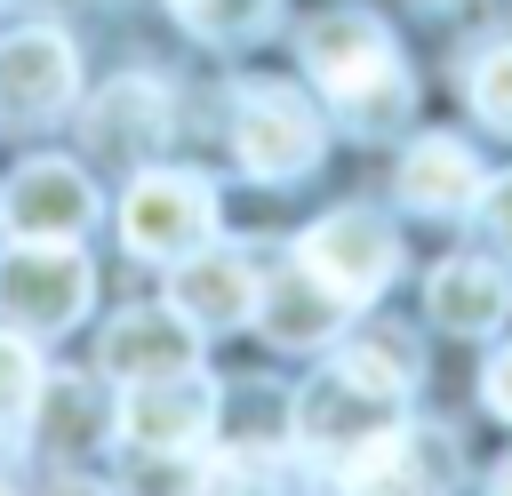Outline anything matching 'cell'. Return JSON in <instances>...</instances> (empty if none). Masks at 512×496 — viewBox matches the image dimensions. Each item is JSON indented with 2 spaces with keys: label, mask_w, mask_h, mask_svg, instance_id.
I'll use <instances>...</instances> for the list:
<instances>
[{
  "label": "cell",
  "mask_w": 512,
  "mask_h": 496,
  "mask_svg": "<svg viewBox=\"0 0 512 496\" xmlns=\"http://www.w3.org/2000/svg\"><path fill=\"white\" fill-rule=\"evenodd\" d=\"M104 376L112 384H152V376H176V368H200V328L176 312V304H136L104 328L96 344Z\"/></svg>",
  "instance_id": "cell-10"
},
{
  "label": "cell",
  "mask_w": 512,
  "mask_h": 496,
  "mask_svg": "<svg viewBox=\"0 0 512 496\" xmlns=\"http://www.w3.org/2000/svg\"><path fill=\"white\" fill-rule=\"evenodd\" d=\"M232 152L256 184H288L304 168H320V104L280 88V80H256L240 88L232 104Z\"/></svg>",
  "instance_id": "cell-4"
},
{
  "label": "cell",
  "mask_w": 512,
  "mask_h": 496,
  "mask_svg": "<svg viewBox=\"0 0 512 496\" xmlns=\"http://www.w3.org/2000/svg\"><path fill=\"white\" fill-rule=\"evenodd\" d=\"M424 296H432V320L456 328V336H488V328L512 312V280H504L496 264H480V256H448Z\"/></svg>",
  "instance_id": "cell-16"
},
{
  "label": "cell",
  "mask_w": 512,
  "mask_h": 496,
  "mask_svg": "<svg viewBox=\"0 0 512 496\" xmlns=\"http://www.w3.org/2000/svg\"><path fill=\"white\" fill-rule=\"evenodd\" d=\"M120 240L128 256L144 264H176L192 256L200 240H216V192L208 176H184V168H144L120 200Z\"/></svg>",
  "instance_id": "cell-5"
},
{
  "label": "cell",
  "mask_w": 512,
  "mask_h": 496,
  "mask_svg": "<svg viewBox=\"0 0 512 496\" xmlns=\"http://www.w3.org/2000/svg\"><path fill=\"white\" fill-rule=\"evenodd\" d=\"M256 264L240 256V248H216V240H200L192 256H176V272H168V304L192 320V328H240V320H256Z\"/></svg>",
  "instance_id": "cell-12"
},
{
  "label": "cell",
  "mask_w": 512,
  "mask_h": 496,
  "mask_svg": "<svg viewBox=\"0 0 512 496\" xmlns=\"http://www.w3.org/2000/svg\"><path fill=\"white\" fill-rule=\"evenodd\" d=\"M296 264H304L312 280H328L344 304H368V296H384V280L400 272V240H392V224H384L376 208H336V216H320V224L304 232Z\"/></svg>",
  "instance_id": "cell-6"
},
{
  "label": "cell",
  "mask_w": 512,
  "mask_h": 496,
  "mask_svg": "<svg viewBox=\"0 0 512 496\" xmlns=\"http://www.w3.org/2000/svg\"><path fill=\"white\" fill-rule=\"evenodd\" d=\"M488 496H512V456H504V464L488 472Z\"/></svg>",
  "instance_id": "cell-22"
},
{
  "label": "cell",
  "mask_w": 512,
  "mask_h": 496,
  "mask_svg": "<svg viewBox=\"0 0 512 496\" xmlns=\"http://www.w3.org/2000/svg\"><path fill=\"white\" fill-rule=\"evenodd\" d=\"M40 408V360L24 336H0V424H24Z\"/></svg>",
  "instance_id": "cell-18"
},
{
  "label": "cell",
  "mask_w": 512,
  "mask_h": 496,
  "mask_svg": "<svg viewBox=\"0 0 512 496\" xmlns=\"http://www.w3.org/2000/svg\"><path fill=\"white\" fill-rule=\"evenodd\" d=\"M480 224H488L496 248H512V176H488L480 184Z\"/></svg>",
  "instance_id": "cell-20"
},
{
  "label": "cell",
  "mask_w": 512,
  "mask_h": 496,
  "mask_svg": "<svg viewBox=\"0 0 512 496\" xmlns=\"http://www.w3.org/2000/svg\"><path fill=\"white\" fill-rule=\"evenodd\" d=\"M344 496H448L456 488V432L440 424H384L344 472Z\"/></svg>",
  "instance_id": "cell-7"
},
{
  "label": "cell",
  "mask_w": 512,
  "mask_h": 496,
  "mask_svg": "<svg viewBox=\"0 0 512 496\" xmlns=\"http://www.w3.org/2000/svg\"><path fill=\"white\" fill-rule=\"evenodd\" d=\"M472 112H480L488 128H504V136H512V40H504V48H488V56L472 64Z\"/></svg>",
  "instance_id": "cell-19"
},
{
  "label": "cell",
  "mask_w": 512,
  "mask_h": 496,
  "mask_svg": "<svg viewBox=\"0 0 512 496\" xmlns=\"http://www.w3.org/2000/svg\"><path fill=\"white\" fill-rule=\"evenodd\" d=\"M160 136H168V88L144 80V72L136 80H112L96 96V112H88V144L104 160H120V168H144Z\"/></svg>",
  "instance_id": "cell-13"
},
{
  "label": "cell",
  "mask_w": 512,
  "mask_h": 496,
  "mask_svg": "<svg viewBox=\"0 0 512 496\" xmlns=\"http://www.w3.org/2000/svg\"><path fill=\"white\" fill-rule=\"evenodd\" d=\"M48 496H96V488H80V480H56V488H48Z\"/></svg>",
  "instance_id": "cell-23"
},
{
  "label": "cell",
  "mask_w": 512,
  "mask_h": 496,
  "mask_svg": "<svg viewBox=\"0 0 512 496\" xmlns=\"http://www.w3.org/2000/svg\"><path fill=\"white\" fill-rule=\"evenodd\" d=\"M176 16L200 40H256V32H272L280 0H176Z\"/></svg>",
  "instance_id": "cell-17"
},
{
  "label": "cell",
  "mask_w": 512,
  "mask_h": 496,
  "mask_svg": "<svg viewBox=\"0 0 512 496\" xmlns=\"http://www.w3.org/2000/svg\"><path fill=\"white\" fill-rule=\"evenodd\" d=\"M72 88H80V56H72L64 32L24 24V32L0 40V112L8 120H48V112L72 104Z\"/></svg>",
  "instance_id": "cell-11"
},
{
  "label": "cell",
  "mask_w": 512,
  "mask_h": 496,
  "mask_svg": "<svg viewBox=\"0 0 512 496\" xmlns=\"http://www.w3.org/2000/svg\"><path fill=\"white\" fill-rule=\"evenodd\" d=\"M0 224L16 240H80L96 224V184L72 160H24L0 184Z\"/></svg>",
  "instance_id": "cell-9"
},
{
  "label": "cell",
  "mask_w": 512,
  "mask_h": 496,
  "mask_svg": "<svg viewBox=\"0 0 512 496\" xmlns=\"http://www.w3.org/2000/svg\"><path fill=\"white\" fill-rule=\"evenodd\" d=\"M480 392H488V408H496V416L512 424V344H504V352L488 360V376H480Z\"/></svg>",
  "instance_id": "cell-21"
},
{
  "label": "cell",
  "mask_w": 512,
  "mask_h": 496,
  "mask_svg": "<svg viewBox=\"0 0 512 496\" xmlns=\"http://www.w3.org/2000/svg\"><path fill=\"white\" fill-rule=\"evenodd\" d=\"M256 328H264L280 352H312V344H328V336L344 328V296L296 264V272H280V280L256 288Z\"/></svg>",
  "instance_id": "cell-14"
},
{
  "label": "cell",
  "mask_w": 512,
  "mask_h": 496,
  "mask_svg": "<svg viewBox=\"0 0 512 496\" xmlns=\"http://www.w3.org/2000/svg\"><path fill=\"white\" fill-rule=\"evenodd\" d=\"M0 496H8V488H0Z\"/></svg>",
  "instance_id": "cell-24"
},
{
  "label": "cell",
  "mask_w": 512,
  "mask_h": 496,
  "mask_svg": "<svg viewBox=\"0 0 512 496\" xmlns=\"http://www.w3.org/2000/svg\"><path fill=\"white\" fill-rule=\"evenodd\" d=\"M480 160L464 152V144H448V136H424V144H408V160H400V200L408 208H424V216H464V208H480Z\"/></svg>",
  "instance_id": "cell-15"
},
{
  "label": "cell",
  "mask_w": 512,
  "mask_h": 496,
  "mask_svg": "<svg viewBox=\"0 0 512 496\" xmlns=\"http://www.w3.org/2000/svg\"><path fill=\"white\" fill-rule=\"evenodd\" d=\"M400 400H408V352H392V344H344L336 368L304 384L296 440H304L312 464L344 472L384 424H400Z\"/></svg>",
  "instance_id": "cell-1"
},
{
  "label": "cell",
  "mask_w": 512,
  "mask_h": 496,
  "mask_svg": "<svg viewBox=\"0 0 512 496\" xmlns=\"http://www.w3.org/2000/svg\"><path fill=\"white\" fill-rule=\"evenodd\" d=\"M112 424L144 456H192L208 440V424H216V384L200 368H176V376H152V384H120Z\"/></svg>",
  "instance_id": "cell-8"
},
{
  "label": "cell",
  "mask_w": 512,
  "mask_h": 496,
  "mask_svg": "<svg viewBox=\"0 0 512 496\" xmlns=\"http://www.w3.org/2000/svg\"><path fill=\"white\" fill-rule=\"evenodd\" d=\"M96 296V272L72 240H16L0 256V320L24 336H64Z\"/></svg>",
  "instance_id": "cell-3"
},
{
  "label": "cell",
  "mask_w": 512,
  "mask_h": 496,
  "mask_svg": "<svg viewBox=\"0 0 512 496\" xmlns=\"http://www.w3.org/2000/svg\"><path fill=\"white\" fill-rule=\"evenodd\" d=\"M304 72H312L320 96H328L344 120H360V128H376V120H392V112L408 104L400 48H392V32H384L368 8H328V16H312V24H304Z\"/></svg>",
  "instance_id": "cell-2"
}]
</instances>
